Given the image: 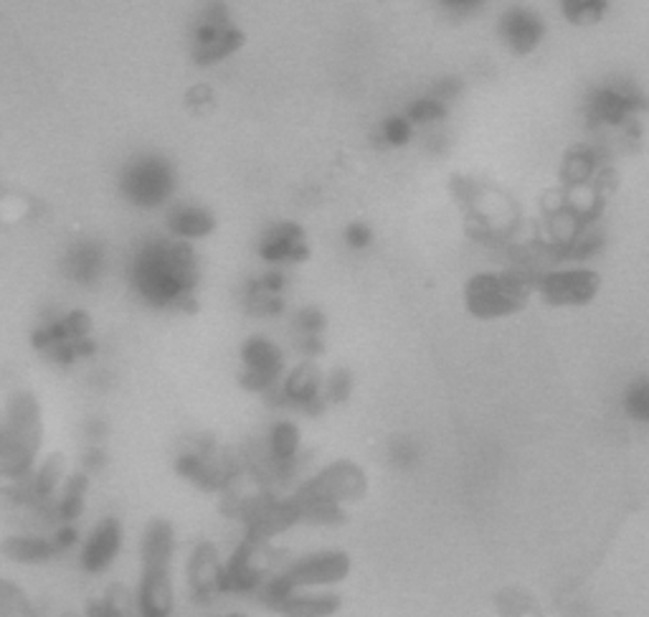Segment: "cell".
<instances>
[{"label":"cell","mask_w":649,"mask_h":617,"mask_svg":"<svg viewBox=\"0 0 649 617\" xmlns=\"http://www.w3.org/2000/svg\"><path fill=\"white\" fill-rule=\"evenodd\" d=\"M201 280L198 255L191 241L173 237L142 241L130 262V285L155 311H188Z\"/></svg>","instance_id":"obj_1"},{"label":"cell","mask_w":649,"mask_h":617,"mask_svg":"<svg viewBox=\"0 0 649 617\" xmlns=\"http://www.w3.org/2000/svg\"><path fill=\"white\" fill-rule=\"evenodd\" d=\"M536 295V278L520 267L472 274L465 285V307L477 321H500L526 311Z\"/></svg>","instance_id":"obj_2"},{"label":"cell","mask_w":649,"mask_h":617,"mask_svg":"<svg viewBox=\"0 0 649 617\" xmlns=\"http://www.w3.org/2000/svg\"><path fill=\"white\" fill-rule=\"evenodd\" d=\"M173 468L181 480L191 483L201 494L221 496L244 478L247 461L244 455L218 445L214 437L201 435L185 440V447L175 455Z\"/></svg>","instance_id":"obj_3"},{"label":"cell","mask_w":649,"mask_h":617,"mask_svg":"<svg viewBox=\"0 0 649 617\" xmlns=\"http://www.w3.org/2000/svg\"><path fill=\"white\" fill-rule=\"evenodd\" d=\"M31 344L46 361L56 366H72L97 354V344L91 338V318L84 311L46 315L33 331Z\"/></svg>","instance_id":"obj_4"},{"label":"cell","mask_w":649,"mask_h":617,"mask_svg":"<svg viewBox=\"0 0 649 617\" xmlns=\"http://www.w3.org/2000/svg\"><path fill=\"white\" fill-rule=\"evenodd\" d=\"M290 494L302 500H320L348 508L360 504L368 494V473L356 461H333L315 473H307Z\"/></svg>","instance_id":"obj_5"},{"label":"cell","mask_w":649,"mask_h":617,"mask_svg":"<svg viewBox=\"0 0 649 617\" xmlns=\"http://www.w3.org/2000/svg\"><path fill=\"white\" fill-rule=\"evenodd\" d=\"M647 107V97L637 85H631L627 79H609L586 97V118L592 122V128L598 130H635L639 115Z\"/></svg>","instance_id":"obj_6"},{"label":"cell","mask_w":649,"mask_h":617,"mask_svg":"<svg viewBox=\"0 0 649 617\" xmlns=\"http://www.w3.org/2000/svg\"><path fill=\"white\" fill-rule=\"evenodd\" d=\"M120 191L132 206L160 208L173 198L175 171L163 155H138L125 163Z\"/></svg>","instance_id":"obj_7"},{"label":"cell","mask_w":649,"mask_h":617,"mask_svg":"<svg viewBox=\"0 0 649 617\" xmlns=\"http://www.w3.org/2000/svg\"><path fill=\"white\" fill-rule=\"evenodd\" d=\"M602 290V274L586 264H555L536 278V295L551 307H584Z\"/></svg>","instance_id":"obj_8"},{"label":"cell","mask_w":649,"mask_h":617,"mask_svg":"<svg viewBox=\"0 0 649 617\" xmlns=\"http://www.w3.org/2000/svg\"><path fill=\"white\" fill-rule=\"evenodd\" d=\"M353 562L343 549H317L300 554L280 566L282 580L292 589H335L350 577Z\"/></svg>","instance_id":"obj_9"},{"label":"cell","mask_w":649,"mask_h":617,"mask_svg":"<svg viewBox=\"0 0 649 617\" xmlns=\"http://www.w3.org/2000/svg\"><path fill=\"white\" fill-rule=\"evenodd\" d=\"M323 383L325 374L317 369V364L310 361V358H302L300 364L284 371L280 387L267 397V402L284 412L317 416L327 410Z\"/></svg>","instance_id":"obj_10"},{"label":"cell","mask_w":649,"mask_h":617,"mask_svg":"<svg viewBox=\"0 0 649 617\" xmlns=\"http://www.w3.org/2000/svg\"><path fill=\"white\" fill-rule=\"evenodd\" d=\"M244 44V33L229 19V8L224 3H208L201 13L193 31V59L201 66L229 59Z\"/></svg>","instance_id":"obj_11"},{"label":"cell","mask_w":649,"mask_h":617,"mask_svg":"<svg viewBox=\"0 0 649 617\" xmlns=\"http://www.w3.org/2000/svg\"><path fill=\"white\" fill-rule=\"evenodd\" d=\"M241 374L239 383L249 394L269 397L280 387V381L286 371V358L280 344H274L267 336H249L241 344Z\"/></svg>","instance_id":"obj_12"},{"label":"cell","mask_w":649,"mask_h":617,"mask_svg":"<svg viewBox=\"0 0 649 617\" xmlns=\"http://www.w3.org/2000/svg\"><path fill=\"white\" fill-rule=\"evenodd\" d=\"M125 549V527L117 516H105L82 537L77 549L79 566L91 577L107 574Z\"/></svg>","instance_id":"obj_13"},{"label":"cell","mask_w":649,"mask_h":617,"mask_svg":"<svg viewBox=\"0 0 649 617\" xmlns=\"http://www.w3.org/2000/svg\"><path fill=\"white\" fill-rule=\"evenodd\" d=\"M41 442H44L41 435L13 427L0 416V483L29 478L39 463Z\"/></svg>","instance_id":"obj_14"},{"label":"cell","mask_w":649,"mask_h":617,"mask_svg":"<svg viewBox=\"0 0 649 617\" xmlns=\"http://www.w3.org/2000/svg\"><path fill=\"white\" fill-rule=\"evenodd\" d=\"M257 255L269 267H290L305 262L310 257L305 229L298 221L269 224L257 241Z\"/></svg>","instance_id":"obj_15"},{"label":"cell","mask_w":649,"mask_h":617,"mask_svg":"<svg viewBox=\"0 0 649 617\" xmlns=\"http://www.w3.org/2000/svg\"><path fill=\"white\" fill-rule=\"evenodd\" d=\"M185 580H188V592L196 603H210V599L224 595V556L214 541H201L191 549L188 559H185Z\"/></svg>","instance_id":"obj_16"},{"label":"cell","mask_w":649,"mask_h":617,"mask_svg":"<svg viewBox=\"0 0 649 617\" xmlns=\"http://www.w3.org/2000/svg\"><path fill=\"white\" fill-rule=\"evenodd\" d=\"M497 39L510 48L512 54H533L545 39L543 15L528 6H510L497 19Z\"/></svg>","instance_id":"obj_17"},{"label":"cell","mask_w":649,"mask_h":617,"mask_svg":"<svg viewBox=\"0 0 649 617\" xmlns=\"http://www.w3.org/2000/svg\"><path fill=\"white\" fill-rule=\"evenodd\" d=\"M134 605H138V617H173V570H140L138 587H134Z\"/></svg>","instance_id":"obj_18"},{"label":"cell","mask_w":649,"mask_h":617,"mask_svg":"<svg viewBox=\"0 0 649 617\" xmlns=\"http://www.w3.org/2000/svg\"><path fill=\"white\" fill-rule=\"evenodd\" d=\"M62 270L66 274V280L77 282V285H82V288L97 285V282L105 278V270H107L105 245L97 239L74 241V245L66 249V255L62 260Z\"/></svg>","instance_id":"obj_19"},{"label":"cell","mask_w":649,"mask_h":617,"mask_svg":"<svg viewBox=\"0 0 649 617\" xmlns=\"http://www.w3.org/2000/svg\"><path fill=\"white\" fill-rule=\"evenodd\" d=\"M140 570H173L179 554V537L167 519H153L140 533L138 541Z\"/></svg>","instance_id":"obj_20"},{"label":"cell","mask_w":649,"mask_h":617,"mask_svg":"<svg viewBox=\"0 0 649 617\" xmlns=\"http://www.w3.org/2000/svg\"><path fill=\"white\" fill-rule=\"evenodd\" d=\"M0 554H3L8 562L21 564V566H44V564H52L54 559H58L48 531H33V529H21L15 533H8V537L0 541Z\"/></svg>","instance_id":"obj_21"},{"label":"cell","mask_w":649,"mask_h":617,"mask_svg":"<svg viewBox=\"0 0 649 617\" xmlns=\"http://www.w3.org/2000/svg\"><path fill=\"white\" fill-rule=\"evenodd\" d=\"M343 599L335 589H290L274 615L280 617H335Z\"/></svg>","instance_id":"obj_22"},{"label":"cell","mask_w":649,"mask_h":617,"mask_svg":"<svg viewBox=\"0 0 649 617\" xmlns=\"http://www.w3.org/2000/svg\"><path fill=\"white\" fill-rule=\"evenodd\" d=\"M214 229H216L214 214L201 204L181 202V204H173L171 212H167V231H171L173 239H181V241L206 239Z\"/></svg>","instance_id":"obj_23"},{"label":"cell","mask_w":649,"mask_h":617,"mask_svg":"<svg viewBox=\"0 0 649 617\" xmlns=\"http://www.w3.org/2000/svg\"><path fill=\"white\" fill-rule=\"evenodd\" d=\"M325 328H327L325 313L315 305L300 307V311L292 315L294 346H298V351H300L302 358H310V361H315V358L325 351V340H323Z\"/></svg>","instance_id":"obj_24"},{"label":"cell","mask_w":649,"mask_h":617,"mask_svg":"<svg viewBox=\"0 0 649 617\" xmlns=\"http://www.w3.org/2000/svg\"><path fill=\"white\" fill-rule=\"evenodd\" d=\"M89 483L91 478L82 470H72L66 475V480L62 483V488H58L54 498L56 523H79L84 511H87Z\"/></svg>","instance_id":"obj_25"},{"label":"cell","mask_w":649,"mask_h":617,"mask_svg":"<svg viewBox=\"0 0 649 617\" xmlns=\"http://www.w3.org/2000/svg\"><path fill=\"white\" fill-rule=\"evenodd\" d=\"M84 617H138V605H134V589L128 585H109L102 597L91 599L84 610Z\"/></svg>","instance_id":"obj_26"},{"label":"cell","mask_w":649,"mask_h":617,"mask_svg":"<svg viewBox=\"0 0 649 617\" xmlns=\"http://www.w3.org/2000/svg\"><path fill=\"white\" fill-rule=\"evenodd\" d=\"M621 414L637 427L649 430V374H639L624 387L619 397Z\"/></svg>","instance_id":"obj_27"},{"label":"cell","mask_w":649,"mask_h":617,"mask_svg":"<svg viewBox=\"0 0 649 617\" xmlns=\"http://www.w3.org/2000/svg\"><path fill=\"white\" fill-rule=\"evenodd\" d=\"M244 307L255 318H277L284 313V293H272L257 278H251L244 288Z\"/></svg>","instance_id":"obj_28"},{"label":"cell","mask_w":649,"mask_h":617,"mask_svg":"<svg viewBox=\"0 0 649 617\" xmlns=\"http://www.w3.org/2000/svg\"><path fill=\"white\" fill-rule=\"evenodd\" d=\"M598 148L594 145H578L566 155V165H563V176L569 183H586L592 181L596 173H602V163H598Z\"/></svg>","instance_id":"obj_29"},{"label":"cell","mask_w":649,"mask_h":617,"mask_svg":"<svg viewBox=\"0 0 649 617\" xmlns=\"http://www.w3.org/2000/svg\"><path fill=\"white\" fill-rule=\"evenodd\" d=\"M414 132L417 128L407 115H389V118L378 122L376 143L381 148H407L414 140Z\"/></svg>","instance_id":"obj_30"},{"label":"cell","mask_w":649,"mask_h":617,"mask_svg":"<svg viewBox=\"0 0 649 617\" xmlns=\"http://www.w3.org/2000/svg\"><path fill=\"white\" fill-rule=\"evenodd\" d=\"M421 461V445L411 435H393L386 445V463L393 470L407 473L414 470Z\"/></svg>","instance_id":"obj_31"},{"label":"cell","mask_w":649,"mask_h":617,"mask_svg":"<svg viewBox=\"0 0 649 617\" xmlns=\"http://www.w3.org/2000/svg\"><path fill=\"white\" fill-rule=\"evenodd\" d=\"M609 11V0H561V15L573 26H592Z\"/></svg>","instance_id":"obj_32"},{"label":"cell","mask_w":649,"mask_h":617,"mask_svg":"<svg viewBox=\"0 0 649 617\" xmlns=\"http://www.w3.org/2000/svg\"><path fill=\"white\" fill-rule=\"evenodd\" d=\"M36 607L15 582L0 580V617H36Z\"/></svg>","instance_id":"obj_33"},{"label":"cell","mask_w":649,"mask_h":617,"mask_svg":"<svg viewBox=\"0 0 649 617\" xmlns=\"http://www.w3.org/2000/svg\"><path fill=\"white\" fill-rule=\"evenodd\" d=\"M403 115H407L414 128H426V125L442 122L446 115H450V105L440 102V99H436L434 95H429V91H426L424 97L414 99V102L407 107V112H403Z\"/></svg>","instance_id":"obj_34"},{"label":"cell","mask_w":649,"mask_h":617,"mask_svg":"<svg viewBox=\"0 0 649 617\" xmlns=\"http://www.w3.org/2000/svg\"><path fill=\"white\" fill-rule=\"evenodd\" d=\"M353 389H356V379H353V374L345 369V366H338V369H333L325 377V383H323L325 404L327 407L345 404L353 397Z\"/></svg>","instance_id":"obj_35"},{"label":"cell","mask_w":649,"mask_h":617,"mask_svg":"<svg viewBox=\"0 0 649 617\" xmlns=\"http://www.w3.org/2000/svg\"><path fill=\"white\" fill-rule=\"evenodd\" d=\"M48 537H52L58 556L74 552V549H79L82 544L79 523H56V527L48 531Z\"/></svg>","instance_id":"obj_36"},{"label":"cell","mask_w":649,"mask_h":617,"mask_svg":"<svg viewBox=\"0 0 649 617\" xmlns=\"http://www.w3.org/2000/svg\"><path fill=\"white\" fill-rule=\"evenodd\" d=\"M487 3H490V0H436L440 11L457 21H467L472 15L483 13Z\"/></svg>","instance_id":"obj_37"},{"label":"cell","mask_w":649,"mask_h":617,"mask_svg":"<svg viewBox=\"0 0 649 617\" xmlns=\"http://www.w3.org/2000/svg\"><path fill=\"white\" fill-rule=\"evenodd\" d=\"M343 241L350 252H366L374 245V229L366 221H353L343 231Z\"/></svg>","instance_id":"obj_38"},{"label":"cell","mask_w":649,"mask_h":617,"mask_svg":"<svg viewBox=\"0 0 649 617\" xmlns=\"http://www.w3.org/2000/svg\"><path fill=\"white\" fill-rule=\"evenodd\" d=\"M105 468H107L105 445H84L82 457H79V470L87 473L89 478H91V475L102 473Z\"/></svg>","instance_id":"obj_39"},{"label":"cell","mask_w":649,"mask_h":617,"mask_svg":"<svg viewBox=\"0 0 649 617\" xmlns=\"http://www.w3.org/2000/svg\"><path fill=\"white\" fill-rule=\"evenodd\" d=\"M82 435L84 445H105V440L109 435V424L102 416H87V420L82 422Z\"/></svg>","instance_id":"obj_40"},{"label":"cell","mask_w":649,"mask_h":617,"mask_svg":"<svg viewBox=\"0 0 649 617\" xmlns=\"http://www.w3.org/2000/svg\"><path fill=\"white\" fill-rule=\"evenodd\" d=\"M429 95H434L440 102L452 105L454 99L462 95V79L459 77H442L436 79V85L429 89Z\"/></svg>","instance_id":"obj_41"},{"label":"cell","mask_w":649,"mask_h":617,"mask_svg":"<svg viewBox=\"0 0 649 617\" xmlns=\"http://www.w3.org/2000/svg\"><path fill=\"white\" fill-rule=\"evenodd\" d=\"M210 99H214V91H210L208 87H196L188 91V105L196 110V107H206L210 105Z\"/></svg>","instance_id":"obj_42"},{"label":"cell","mask_w":649,"mask_h":617,"mask_svg":"<svg viewBox=\"0 0 649 617\" xmlns=\"http://www.w3.org/2000/svg\"><path fill=\"white\" fill-rule=\"evenodd\" d=\"M226 617H249V615H244V613H231V615H226Z\"/></svg>","instance_id":"obj_43"},{"label":"cell","mask_w":649,"mask_h":617,"mask_svg":"<svg viewBox=\"0 0 649 617\" xmlns=\"http://www.w3.org/2000/svg\"><path fill=\"white\" fill-rule=\"evenodd\" d=\"M64 617H82V615H74V613H66Z\"/></svg>","instance_id":"obj_44"}]
</instances>
